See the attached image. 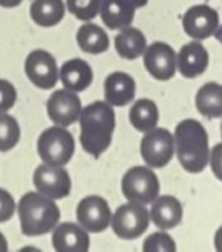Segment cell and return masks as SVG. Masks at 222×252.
<instances>
[{"label":"cell","instance_id":"cell-22","mask_svg":"<svg viewBox=\"0 0 222 252\" xmlns=\"http://www.w3.org/2000/svg\"><path fill=\"white\" fill-rule=\"evenodd\" d=\"M32 21L40 27H55L65 15V4L62 0H34L29 9Z\"/></svg>","mask_w":222,"mask_h":252},{"label":"cell","instance_id":"cell-36","mask_svg":"<svg viewBox=\"0 0 222 252\" xmlns=\"http://www.w3.org/2000/svg\"><path fill=\"white\" fill-rule=\"evenodd\" d=\"M221 137H222V124H221Z\"/></svg>","mask_w":222,"mask_h":252},{"label":"cell","instance_id":"cell-6","mask_svg":"<svg viewBox=\"0 0 222 252\" xmlns=\"http://www.w3.org/2000/svg\"><path fill=\"white\" fill-rule=\"evenodd\" d=\"M150 213L144 205L128 202L121 205L111 219V226L113 233L125 241H133L140 238L149 227Z\"/></svg>","mask_w":222,"mask_h":252},{"label":"cell","instance_id":"cell-13","mask_svg":"<svg viewBox=\"0 0 222 252\" xmlns=\"http://www.w3.org/2000/svg\"><path fill=\"white\" fill-rule=\"evenodd\" d=\"M83 106L80 97L75 92L68 89L56 90L47 100V115L49 118L60 127L72 126L77 120H80Z\"/></svg>","mask_w":222,"mask_h":252},{"label":"cell","instance_id":"cell-16","mask_svg":"<svg viewBox=\"0 0 222 252\" xmlns=\"http://www.w3.org/2000/svg\"><path fill=\"white\" fill-rule=\"evenodd\" d=\"M136 96L134 78L122 71L112 72L105 80V99L112 106H125Z\"/></svg>","mask_w":222,"mask_h":252},{"label":"cell","instance_id":"cell-26","mask_svg":"<svg viewBox=\"0 0 222 252\" xmlns=\"http://www.w3.org/2000/svg\"><path fill=\"white\" fill-rule=\"evenodd\" d=\"M66 4L75 18L90 21L100 12L102 0H66Z\"/></svg>","mask_w":222,"mask_h":252},{"label":"cell","instance_id":"cell-34","mask_svg":"<svg viewBox=\"0 0 222 252\" xmlns=\"http://www.w3.org/2000/svg\"><path fill=\"white\" fill-rule=\"evenodd\" d=\"M7 251V241L6 238L3 236V233H0V252Z\"/></svg>","mask_w":222,"mask_h":252},{"label":"cell","instance_id":"cell-25","mask_svg":"<svg viewBox=\"0 0 222 252\" xmlns=\"http://www.w3.org/2000/svg\"><path fill=\"white\" fill-rule=\"evenodd\" d=\"M21 139V128L18 121L0 112V152H7L13 149Z\"/></svg>","mask_w":222,"mask_h":252},{"label":"cell","instance_id":"cell-9","mask_svg":"<svg viewBox=\"0 0 222 252\" xmlns=\"http://www.w3.org/2000/svg\"><path fill=\"white\" fill-rule=\"evenodd\" d=\"M25 74L29 81L43 90L53 89L59 80V69L55 58L46 50H32L25 61Z\"/></svg>","mask_w":222,"mask_h":252},{"label":"cell","instance_id":"cell-23","mask_svg":"<svg viewBox=\"0 0 222 252\" xmlns=\"http://www.w3.org/2000/svg\"><path fill=\"white\" fill-rule=\"evenodd\" d=\"M130 123L141 133H147L158 126L159 111L153 100L139 99L130 109Z\"/></svg>","mask_w":222,"mask_h":252},{"label":"cell","instance_id":"cell-27","mask_svg":"<svg viewBox=\"0 0 222 252\" xmlns=\"http://www.w3.org/2000/svg\"><path fill=\"white\" fill-rule=\"evenodd\" d=\"M143 251L144 252H175L177 245L172 239L165 232H158L150 235L144 244H143Z\"/></svg>","mask_w":222,"mask_h":252},{"label":"cell","instance_id":"cell-7","mask_svg":"<svg viewBox=\"0 0 222 252\" xmlns=\"http://www.w3.org/2000/svg\"><path fill=\"white\" fill-rule=\"evenodd\" d=\"M175 152L174 134L166 128H152L144 134L140 145V154L150 168L168 165Z\"/></svg>","mask_w":222,"mask_h":252},{"label":"cell","instance_id":"cell-31","mask_svg":"<svg viewBox=\"0 0 222 252\" xmlns=\"http://www.w3.org/2000/svg\"><path fill=\"white\" fill-rule=\"evenodd\" d=\"M215 250L218 252H222V226L215 233Z\"/></svg>","mask_w":222,"mask_h":252},{"label":"cell","instance_id":"cell-2","mask_svg":"<svg viewBox=\"0 0 222 252\" xmlns=\"http://www.w3.org/2000/svg\"><path fill=\"white\" fill-rule=\"evenodd\" d=\"M174 140L181 167L192 174L202 173L211 155L209 137L205 127L197 120H184L175 127Z\"/></svg>","mask_w":222,"mask_h":252},{"label":"cell","instance_id":"cell-32","mask_svg":"<svg viewBox=\"0 0 222 252\" xmlns=\"http://www.w3.org/2000/svg\"><path fill=\"white\" fill-rule=\"evenodd\" d=\"M22 0H0V6L3 7H16L18 4H21Z\"/></svg>","mask_w":222,"mask_h":252},{"label":"cell","instance_id":"cell-21","mask_svg":"<svg viewBox=\"0 0 222 252\" xmlns=\"http://www.w3.org/2000/svg\"><path fill=\"white\" fill-rule=\"evenodd\" d=\"M196 108L206 118L222 117V86L218 83H206L196 94Z\"/></svg>","mask_w":222,"mask_h":252},{"label":"cell","instance_id":"cell-30","mask_svg":"<svg viewBox=\"0 0 222 252\" xmlns=\"http://www.w3.org/2000/svg\"><path fill=\"white\" fill-rule=\"evenodd\" d=\"M209 162H211L212 173L220 182H222V143H218L212 148V152L209 155Z\"/></svg>","mask_w":222,"mask_h":252},{"label":"cell","instance_id":"cell-19","mask_svg":"<svg viewBox=\"0 0 222 252\" xmlns=\"http://www.w3.org/2000/svg\"><path fill=\"white\" fill-rule=\"evenodd\" d=\"M136 7L128 0H102L100 16L111 30H124L134 21Z\"/></svg>","mask_w":222,"mask_h":252},{"label":"cell","instance_id":"cell-35","mask_svg":"<svg viewBox=\"0 0 222 252\" xmlns=\"http://www.w3.org/2000/svg\"><path fill=\"white\" fill-rule=\"evenodd\" d=\"M215 37H217V40H218L220 43H222V25L217 28V31H215Z\"/></svg>","mask_w":222,"mask_h":252},{"label":"cell","instance_id":"cell-10","mask_svg":"<svg viewBox=\"0 0 222 252\" xmlns=\"http://www.w3.org/2000/svg\"><path fill=\"white\" fill-rule=\"evenodd\" d=\"M112 213L108 202L96 195L80 201L77 207L78 224L90 233H102L111 224Z\"/></svg>","mask_w":222,"mask_h":252},{"label":"cell","instance_id":"cell-3","mask_svg":"<svg viewBox=\"0 0 222 252\" xmlns=\"http://www.w3.org/2000/svg\"><path fill=\"white\" fill-rule=\"evenodd\" d=\"M18 216L25 236H41L57 226L60 211L53 199L38 192H28L18 204Z\"/></svg>","mask_w":222,"mask_h":252},{"label":"cell","instance_id":"cell-29","mask_svg":"<svg viewBox=\"0 0 222 252\" xmlns=\"http://www.w3.org/2000/svg\"><path fill=\"white\" fill-rule=\"evenodd\" d=\"M15 207L16 205H15L13 196L7 190L0 189V223H4L13 217Z\"/></svg>","mask_w":222,"mask_h":252},{"label":"cell","instance_id":"cell-8","mask_svg":"<svg viewBox=\"0 0 222 252\" xmlns=\"http://www.w3.org/2000/svg\"><path fill=\"white\" fill-rule=\"evenodd\" d=\"M35 190L50 199H63L71 193V177L62 167L41 164L32 174Z\"/></svg>","mask_w":222,"mask_h":252},{"label":"cell","instance_id":"cell-1","mask_svg":"<svg viewBox=\"0 0 222 252\" xmlns=\"http://www.w3.org/2000/svg\"><path fill=\"white\" fill-rule=\"evenodd\" d=\"M115 126V112L108 102L99 100L83 108L80 115L83 149L88 155L99 158L109 148Z\"/></svg>","mask_w":222,"mask_h":252},{"label":"cell","instance_id":"cell-15","mask_svg":"<svg viewBox=\"0 0 222 252\" xmlns=\"http://www.w3.org/2000/svg\"><path fill=\"white\" fill-rule=\"evenodd\" d=\"M53 248L57 252H87L90 238L87 230L75 223H62L53 229Z\"/></svg>","mask_w":222,"mask_h":252},{"label":"cell","instance_id":"cell-17","mask_svg":"<svg viewBox=\"0 0 222 252\" xmlns=\"http://www.w3.org/2000/svg\"><path fill=\"white\" fill-rule=\"evenodd\" d=\"M150 220L161 230H169L177 227L183 220V207L180 201L174 196L165 195L156 198L152 202Z\"/></svg>","mask_w":222,"mask_h":252},{"label":"cell","instance_id":"cell-24","mask_svg":"<svg viewBox=\"0 0 222 252\" xmlns=\"http://www.w3.org/2000/svg\"><path fill=\"white\" fill-rule=\"evenodd\" d=\"M77 43L83 52L99 55L109 49V37L103 28L94 24H85L77 31Z\"/></svg>","mask_w":222,"mask_h":252},{"label":"cell","instance_id":"cell-4","mask_svg":"<svg viewBox=\"0 0 222 252\" xmlns=\"http://www.w3.org/2000/svg\"><path fill=\"white\" fill-rule=\"evenodd\" d=\"M37 151L44 164L63 167L71 161L75 152V140L68 130L60 126H55L40 134Z\"/></svg>","mask_w":222,"mask_h":252},{"label":"cell","instance_id":"cell-11","mask_svg":"<svg viewBox=\"0 0 222 252\" xmlns=\"http://www.w3.org/2000/svg\"><path fill=\"white\" fill-rule=\"evenodd\" d=\"M220 27L218 12L208 4L192 6L183 16V28L193 40H205Z\"/></svg>","mask_w":222,"mask_h":252},{"label":"cell","instance_id":"cell-28","mask_svg":"<svg viewBox=\"0 0 222 252\" xmlns=\"http://www.w3.org/2000/svg\"><path fill=\"white\" fill-rule=\"evenodd\" d=\"M16 102V90L12 83L0 78V112L9 111Z\"/></svg>","mask_w":222,"mask_h":252},{"label":"cell","instance_id":"cell-33","mask_svg":"<svg viewBox=\"0 0 222 252\" xmlns=\"http://www.w3.org/2000/svg\"><path fill=\"white\" fill-rule=\"evenodd\" d=\"M128 1H130L136 9H139V7H144V6L147 4L149 0H128Z\"/></svg>","mask_w":222,"mask_h":252},{"label":"cell","instance_id":"cell-14","mask_svg":"<svg viewBox=\"0 0 222 252\" xmlns=\"http://www.w3.org/2000/svg\"><path fill=\"white\" fill-rule=\"evenodd\" d=\"M209 53L200 41H190L181 47L177 56V68L186 78H196L206 71Z\"/></svg>","mask_w":222,"mask_h":252},{"label":"cell","instance_id":"cell-18","mask_svg":"<svg viewBox=\"0 0 222 252\" xmlns=\"http://www.w3.org/2000/svg\"><path fill=\"white\" fill-rule=\"evenodd\" d=\"M59 77L65 89L77 93L90 87L93 83V69L85 61L75 58L62 65Z\"/></svg>","mask_w":222,"mask_h":252},{"label":"cell","instance_id":"cell-12","mask_svg":"<svg viewBox=\"0 0 222 252\" xmlns=\"http://www.w3.org/2000/svg\"><path fill=\"white\" fill-rule=\"evenodd\" d=\"M144 66L149 74L161 81H168L177 71V53L175 50L162 41L152 43L144 50Z\"/></svg>","mask_w":222,"mask_h":252},{"label":"cell","instance_id":"cell-20","mask_svg":"<svg viewBox=\"0 0 222 252\" xmlns=\"http://www.w3.org/2000/svg\"><path fill=\"white\" fill-rule=\"evenodd\" d=\"M115 47L121 58L124 59H137L146 50V37L144 34L137 30L127 27L121 30V32L115 37Z\"/></svg>","mask_w":222,"mask_h":252},{"label":"cell","instance_id":"cell-5","mask_svg":"<svg viewBox=\"0 0 222 252\" xmlns=\"http://www.w3.org/2000/svg\"><path fill=\"white\" fill-rule=\"evenodd\" d=\"M121 189L128 202L149 205L159 196L161 186L153 170L147 167H133L124 174Z\"/></svg>","mask_w":222,"mask_h":252}]
</instances>
